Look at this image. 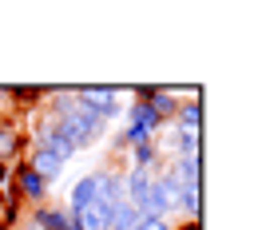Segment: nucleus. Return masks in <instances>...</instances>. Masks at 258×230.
Masks as SVG:
<instances>
[{"label":"nucleus","instance_id":"9","mask_svg":"<svg viewBox=\"0 0 258 230\" xmlns=\"http://www.w3.org/2000/svg\"><path fill=\"white\" fill-rule=\"evenodd\" d=\"M28 222H36L40 230H64L68 222H72V214H68V210H60V206H52V210H48V206H40Z\"/></svg>","mask_w":258,"mask_h":230},{"label":"nucleus","instance_id":"14","mask_svg":"<svg viewBox=\"0 0 258 230\" xmlns=\"http://www.w3.org/2000/svg\"><path fill=\"white\" fill-rule=\"evenodd\" d=\"M135 230H171V226H167V218H139Z\"/></svg>","mask_w":258,"mask_h":230},{"label":"nucleus","instance_id":"4","mask_svg":"<svg viewBox=\"0 0 258 230\" xmlns=\"http://www.w3.org/2000/svg\"><path fill=\"white\" fill-rule=\"evenodd\" d=\"M16 191L24 198H32V202H44V195H48V183L36 175L32 167H16Z\"/></svg>","mask_w":258,"mask_h":230},{"label":"nucleus","instance_id":"18","mask_svg":"<svg viewBox=\"0 0 258 230\" xmlns=\"http://www.w3.org/2000/svg\"><path fill=\"white\" fill-rule=\"evenodd\" d=\"M187 230H199V222H191V226H187Z\"/></svg>","mask_w":258,"mask_h":230},{"label":"nucleus","instance_id":"8","mask_svg":"<svg viewBox=\"0 0 258 230\" xmlns=\"http://www.w3.org/2000/svg\"><path fill=\"white\" fill-rule=\"evenodd\" d=\"M139 226V210L131 206L127 198L111 206V218H107V230H135Z\"/></svg>","mask_w":258,"mask_h":230},{"label":"nucleus","instance_id":"10","mask_svg":"<svg viewBox=\"0 0 258 230\" xmlns=\"http://www.w3.org/2000/svg\"><path fill=\"white\" fill-rule=\"evenodd\" d=\"M175 131H183V135H199V123H203V111H199V103H183V107H175Z\"/></svg>","mask_w":258,"mask_h":230},{"label":"nucleus","instance_id":"2","mask_svg":"<svg viewBox=\"0 0 258 230\" xmlns=\"http://www.w3.org/2000/svg\"><path fill=\"white\" fill-rule=\"evenodd\" d=\"M68 159H72V151L64 147V139L56 135L52 143H40V147H36V155H32V171L40 175V179H44V183H48V179H56V175L64 171Z\"/></svg>","mask_w":258,"mask_h":230},{"label":"nucleus","instance_id":"6","mask_svg":"<svg viewBox=\"0 0 258 230\" xmlns=\"http://www.w3.org/2000/svg\"><path fill=\"white\" fill-rule=\"evenodd\" d=\"M80 230H107V218H111V206H103V202H92V206H84L80 214H72Z\"/></svg>","mask_w":258,"mask_h":230},{"label":"nucleus","instance_id":"11","mask_svg":"<svg viewBox=\"0 0 258 230\" xmlns=\"http://www.w3.org/2000/svg\"><path fill=\"white\" fill-rule=\"evenodd\" d=\"M171 175L179 179V187H199V155H179Z\"/></svg>","mask_w":258,"mask_h":230},{"label":"nucleus","instance_id":"12","mask_svg":"<svg viewBox=\"0 0 258 230\" xmlns=\"http://www.w3.org/2000/svg\"><path fill=\"white\" fill-rule=\"evenodd\" d=\"M131 151H135V167H143V171H151L155 155H159V151H155V143H135Z\"/></svg>","mask_w":258,"mask_h":230},{"label":"nucleus","instance_id":"5","mask_svg":"<svg viewBox=\"0 0 258 230\" xmlns=\"http://www.w3.org/2000/svg\"><path fill=\"white\" fill-rule=\"evenodd\" d=\"M139 99H143V103H147L159 119H171V115H175V107H179V99L171 96V92H163V88H147Z\"/></svg>","mask_w":258,"mask_h":230},{"label":"nucleus","instance_id":"1","mask_svg":"<svg viewBox=\"0 0 258 230\" xmlns=\"http://www.w3.org/2000/svg\"><path fill=\"white\" fill-rule=\"evenodd\" d=\"M159 127H163V119L147 107V103H143V99H139V103L127 111V131L119 135V139L131 143V147H135V143H151V139L159 135Z\"/></svg>","mask_w":258,"mask_h":230},{"label":"nucleus","instance_id":"15","mask_svg":"<svg viewBox=\"0 0 258 230\" xmlns=\"http://www.w3.org/2000/svg\"><path fill=\"white\" fill-rule=\"evenodd\" d=\"M4 183H8V167L0 163V187H4Z\"/></svg>","mask_w":258,"mask_h":230},{"label":"nucleus","instance_id":"3","mask_svg":"<svg viewBox=\"0 0 258 230\" xmlns=\"http://www.w3.org/2000/svg\"><path fill=\"white\" fill-rule=\"evenodd\" d=\"M72 96H76V103H80V107H88V111H92V115H99L103 123L119 111V96H115V88H76Z\"/></svg>","mask_w":258,"mask_h":230},{"label":"nucleus","instance_id":"7","mask_svg":"<svg viewBox=\"0 0 258 230\" xmlns=\"http://www.w3.org/2000/svg\"><path fill=\"white\" fill-rule=\"evenodd\" d=\"M96 202V175H88V179H80L76 187H72V198H68V214H80L84 206H92Z\"/></svg>","mask_w":258,"mask_h":230},{"label":"nucleus","instance_id":"13","mask_svg":"<svg viewBox=\"0 0 258 230\" xmlns=\"http://www.w3.org/2000/svg\"><path fill=\"white\" fill-rule=\"evenodd\" d=\"M179 210L191 214V218H199V187H183V195H179Z\"/></svg>","mask_w":258,"mask_h":230},{"label":"nucleus","instance_id":"17","mask_svg":"<svg viewBox=\"0 0 258 230\" xmlns=\"http://www.w3.org/2000/svg\"><path fill=\"white\" fill-rule=\"evenodd\" d=\"M4 202H8V198H4V191H0V214H4Z\"/></svg>","mask_w":258,"mask_h":230},{"label":"nucleus","instance_id":"16","mask_svg":"<svg viewBox=\"0 0 258 230\" xmlns=\"http://www.w3.org/2000/svg\"><path fill=\"white\" fill-rule=\"evenodd\" d=\"M64 230H80V222H76V218H72V222H68V226Z\"/></svg>","mask_w":258,"mask_h":230}]
</instances>
